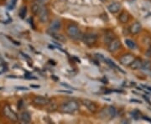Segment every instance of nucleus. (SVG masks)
<instances>
[{
  "instance_id": "e433bc0d",
  "label": "nucleus",
  "mask_w": 151,
  "mask_h": 124,
  "mask_svg": "<svg viewBox=\"0 0 151 124\" xmlns=\"http://www.w3.org/2000/svg\"><path fill=\"white\" fill-rule=\"evenodd\" d=\"M60 92H65V93H69V94H71L72 92L71 91H59Z\"/></svg>"
},
{
  "instance_id": "1a4fd4ad",
  "label": "nucleus",
  "mask_w": 151,
  "mask_h": 124,
  "mask_svg": "<svg viewBox=\"0 0 151 124\" xmlns=\"http://www.w3.org/2000/svg\"><path fill=\"white\" fill-rule=\"evenodd\" d=\"M120 47H121V41L119 39L115 38L108 44V50L110 53H113V52H116L117 50H119Z\"/></svg>"
},
{
  "instance_id": "dca6fc26",
  "label": "nucleus",
  "mask_w": 151,
  "mask_h": 124,
  "mask_svg": "<svg viewBox=\"0 0 151 124\" xmlns=\"http://www.w3.org/2000/svg\"><path fill=\"white\" fill-rule=\"evenodd\" d=\"M116 38L115 37V34H114V33L113 31H111V30H108L106 34H104V42L105 44H109L112 40H113L114 39Z\"/></svg>"
},
{
  "instance_id": "bb28decb",
  "label": "nucleus",
  "mask_w": 151,
  "mask_h": 124,
  "mask_svg": "<svg viewBox=\"0 0 151 124\" xmlns=\"http://www.w3.org/2000/svg\"><path fill=\"white\" fill-rule=\"evenodd\" d=\"M132 114H133V116H134V119L138 120V119H139L138 117H139V114H140V113H139V111H137V110H136V111H134V112H133Z\"/></svg>"
},
{
  "instance_id": "6ab92c4d",
  "label": "nucleus",
  "mask_w": 151,
  "mask_h": 124,
  "mask_svg": "<svg viewBox=\"0 0 151 124\" xmlns=\"http://www.w3.org/2000/svg\"><path fill=\"white\" fill-rule=\"evenodd\" d=\"M50 35H51V36L55 39V40H57V41H59V42H65V40H66V39H65V37L63 35V34H57V32L51 33V34H50Z\"/></svg>"
},
{
  "instance_id": "a211bd4d",
  "label": "nucleus",
  "mask_w": 151,
  "mask_h": 124,
  "mask_svg": "<svg viewBox=\"0 0 151 124\" xmlns=\"http://www.w3.org/2000/svg\"><path fill=\"white\" fill-rule=\"evenodd\" d=\"M104 60H105V62H106V63H107L108 65H110V66H111V67H112L113 69H115V70H119L120 72H122V73H124V74L125 73V71H124V70H122V69H121L120 67H119L118 65H116V64H115V63H114L113 61H112V60H111L110 59H108V58H106V59H104Z\"/></svg>"
},
{
  "instance_id": "ddd939ff",
  "label": "nucleus",
  "mask_w": 151,
  "mask_h": 124,
  "mask_svg": "<svg viewBox=\"0 0 151 124\" xmlns=\"http://www.w3.org/2000/svg\"><path fill=\"white\" fill-rule=\"evenodd\" d=\"M142 66H143V60L139 58H135L134 60L133 61V63L129 65L130 69L134 70L142 69Z\"/></svg>"
},
{
  "instance_id": "0eeeda50",
  "label": "nucleus",
  "mask_w": 151,
  "mask_h": 124,
  "mask_svg": "<svg viewBox=\"0 0 151 124\" xmlns=\"http://www.w3.org/2000/svg\"><path fill=\"white\" fill-rule=\"evenodd\" d=\"M38 17H39L40 22L42 23V24L48 22L49 18H50V13H49L48 9L45 6H41L40 7V10L38 14Z\"/></svg>"
},
{
  "instance_id": "473e14b6",
  "label": "nucleus",
  "mask_w": 151,
  "mask_h": 124,
  "mask_svg": "<svg viewBox=\"0 0 151 124\" xmlns=\"http://www.w3.org/2000/svg\"><path fill=\"white\" fill-rule=\"evenodd\" d=\"M16 89H20L22 91H26L28 90L26 87H23V86H19V87H16Z\"/></svg>"
},
{
  "instance_id": "f3484780",
  "label": "nucleus",
  "mask_w": 151,
  "mask_h": 124,
  "mask_svg": "<svg viewBox=\"0 0 151 124\" xmlns=\"http://www.w3.org/2000/svg\"><path fill=\"white\" fill-rule=\"evenodd\" d=\"M119 19L122 24H127L129 20V14L127 12H122L119 14Z\"/></svg>"
},
{
  "instance_id": "39448f33",
  "label": "nucleus",
  "mask_w": 151,
  "mask_h": 124,
  "mask_svg": "<svg viewBox=\"0 0 151 124\" xmlns=\"http://www.w3.org/2000/svg\"><path fill=\"white\" fill-rule=\"evenodd\" d=\"M3 112H4V114L5 116L9 120H10L11 122H14L15 123L19 120V118H18V115H17L13 110H11L10 107L9 105H5L4 108L3 109Z\"/></svg>"
},
{
  "instance_id": "cd10ccee",
  "label": "nucleus",
  "mask_w": 151,
  "mask_h": 124,
  "mask_svg": "<svg viewBox=\"0 0 151 124\" xmlns=\"http://www.w3.org/2000/svg\"><path fill=\"white\" fill-rule=\"evenodd\" d=\"M60 86H64V87H65V88H67V89H72V90H74V88L72 87V86H70V85H68V84H66V83H60Z\"/></svg>"
},
{
  "instance_id": "4be33fe9",
  "label": "nucleus",
  "mask_w": 151,
  "mask_h": 124,
  "mask_svg": "<svg viewBox=\"0 0 151 124\" xmlns=\"http://www.w3.org/2000/svg\"><path fill=\"white\" fill-rule=\"evenodd\" d=\"M26 14H27V8H26V6H23V7H21V9H19V15L22 19H24L26 16Z\"/></svg>"
},
{
  "instance_id": "c9c22d12",
  "label": "nucleus",
  "mask_w": 151,
  "mask_h": 124,
  "mask_svg": "<svg viewBox=\"0 0 151 124\" xmlns=\"http://www.w3.org/2000/svg\"><path fill=\"white\" fill-rule=\"evenodd\" d=\"M143 87H145V89H147L148 91H150V92H151V87L150 86H143Z\"/></svg>"
},
{
  "instance_id": "c85d7f7f",
  "label": "nucleus",
  "mask_w": 151,
  "mask_h": 124,
  "mask_svg": "<svg viewBox=\"0 0 151 124\" xmlns=\"http://www.w3.org/2000/svg\"><path fill=\"white\" fill-rule=\"evenodd\" d=\"M17 1L18 0H11V3H10V6H9V9H13L14 6H15V4H16Z\"/></svg>"
},
{
  "instance_id": "a19ab883",
  "label": "nucleus",
  "mask_w": 151,
  "mask_h": 124,
  "mask_svg": "<svg viewBox=\"0 0 151 124\" xmlns=\"http://www.w3.org/2000/svg\"><path fill=\"white\" fill-rule=\"evenodd\" d=\"M150 2H151V0H150Z\"/></svg>"
},
{
  "instance_id": "9b49d317",
  "label": "nucleus",
  "mask_w": 151,
  "mask_h": 124,
  "mask_svg": "<svg viewBox=\"0 0 151 124\" xmlns=\"http://www.w3.org/2000/svg\"><path fill=\"white\" fill-rule=\"evenodd\" d=\"M82 104L86 107L91 113H96L97 111V107L96 103L93 102L91 100L88 99H84L82 100Z\"/></svg>"
},
{
  "instance_id": "4c0bfd02",
  "label": "nucleus",
  "mask_w": 151,
  "mask_h": 124,
  "mask_svg": "<svg viewBox=\"0 0 151 124\" xmlns=\"http://www.w3.org/2000/svg\"><path fill=\"white\" fill-rule=\"evenodd\" d=\"M38 2H40V3H43L44 1H45V0H37Z\"/></svg>"
},
{
  "instance_id": "f8f14e48",
  "label": "nucleus",
  "mask_w": 151,
  "mask_h": 124,
  "mask_svg": "<svg viewBox=\"0 0 151 124\" xmlns=\"http://www.w3.org/2000/svg\"><path fill=\"white\" fill-rule=\"evenodd\" d=\"M142 29V25L139 22H134L129 27V32L131 34H137Z\"/></svg>"
},
{
  "instance_id": "7c9ffc66",
  "label": "nucleus",
  "mask_w": 151,
  "mask_h": 124,
  "mask_svg": "<svg viewBox=\"0 0 151 124\" xmlns=\"http://www.w3.org/2000/svg\"><path fill=\"white\" fill-rule=\"evenodd\" d=\"M95 56H96V57H97V59H103V60H104V59H105V58H104V57H103V54H95Z\"/></svg>"
},
{
  "instance_id": "72a5a7b5",
  "label": "nucleus",
  "mask_w": 151,
  "mask_h": 124,
  "mask_svg": "<svg viewBox=\"0 0 151 124\" xmlns=\"http://www.w3.org/2000/svg\"><path fill=\"white\" fill-rule=\"evenodd\" d=\"M142 118L144 119V120H145V121H148V122H150V123H151V119L149 118H147V117H145V116H144Z\"/></svg>"
},
{
  "instance_id": "2f4dec72",
  "label": "nucleus",
  "mask_w": 151,
  "mask_h": 124,
  "mask_svg": "<svg viewBox=\"0 0 151 124\" xmlns=\"http://www.w3.org/2000/svg\"><path fill=\"white\" fill-rule=\"evenodd\" d=\"M130 102H136V103H142V102L141 101H139V100H137V99H131L130 100Z\"/></svg>"
},
{
  "instance_id": "ea45409f",
  "label": "nucleus",
  "mask_w": 151,
  "mask_h": 124,
  "mask_svg": "<svg viewBox=\"0 0 151 124\" xmlns=\"http://www.w3.org/2000/svg\"><path fill=\"white\" fill-rule=\"evenodd\" d=\"M100 1H101V2H103V3H105V2H106L107 0H100Z\"/></svg>"
},
{
  "instance_id": "f03ea898",
  "label": "nucleus",
  "mask_w": 151,
  "mask_h": 124,
  "mask_svg": "<svg viewBox=\"0 0 151 124\" xmlns=\"http://www.w3.org/2000/svg\"><path fill=\"white\" fill-rule=\"evenodd\" d=\"M65 32L67 36L72 39H82L83 38V34L80 31L78 25L74 23H70L66 26Z\"/></svg>"
},
{
  "instance_id": "423d86ee",
  "label": "nucleus",
  "mask_w": 151,
  "mask_h": 124,
  "mask_svg": "<svg viewBox=\"0 0 151 124\" xmlns=\"http://www.w3.org/2000/svg\"><path fill=\"white\" fill-rule=\"evenodd\" d=\"M135 59V56L131 53H126L119 58V62L124 66H129Z\"/></svg>"
},
{
  "instance_id": "6e6552de",
  "label": "nucleus",
  "mask_w": 151,
  "mask_h": 124,
  "mask_svg": "<svg viewBox=\"0 0 151 124\" xmlns=\"http://www.w3.org/2000/svg\"><path fill=\"white\" fill-rule=\"evenodd\" d=\"M61 21L60 19H53L49 24L48 32L50 34L51 33H56L59 31L61 28Z\"/></svg>"
},
{
  "instance_id": "58836bf2",
  "label": "nucleus",
  "mask_w": 151,
  "mask_h": 124,
  "mask_svg": "<svg viewBox=\"0 0 151 124\" xmlns=\"http://www.w3.org/2000/svg\"><path fill=\"white\" fill-rule=\"evenodd\" d=\"M31 87H35V88H39L40 86H33V85H32V86H31Z\"/></svg>"
},
{
  "instance_id": "a878e982",
  "label": "nucleus",
  "mask_w": 151,
  "mask_h": 124,
  "mask_svg": "<svg viewBox=\"0 0 151 124\" xmlns=\"http://www.w3.org/2000/svg\"><path fill=\"white\" fill-rule=\"evenodd\" d=\"M145 55L147 57H151V45L150 46H149V47L147 48V49H146Z\"/></svg>"
},
{
  "instance_id": "c756f323",
  "label": "nucleus",
  "mask_w": 151,
  "mask_h": 124,
  "mask_svg": "<svg viewBox=\"0 0 151 124\" xmlns=\"http://www.w3.org/2000/svg\"><path fill=\"white\" fill-rule=\"evenodd\" d=\"M23 105H24V102H23V100H19V102H18V109L19 110H20L23 107Z\"/></svg>"
},
{
  "instance_id": "f257e3e1",
  "label": "nucleus",
  "mask_w": 151,
  "mask_h": 124,
  "mask_svg": "<svg viewBox=\"0 0 151 124\" xmlns=\"http://www.w3.org/2000/svg\"><path fill=\"white\" fill-rule=\"evenodd\" d=\"M60 110L63 113L71 114L74 113L77 110H79V103L75 100H69L65 102H62L60 106Z\"/></svg>"
},
{
  "instance_id": "2eb2a0df",
  "label": "nucleus",
  "mask_w": 151,
  "mask_h": 124,
  "mask_svg": "<svg viewBox=\"0 0 151 124\" xmlns=\"http://www.w3.org/2000/svg\"><path fill=\"white\" fill-rule=\"evenodd\" d=\"M108 9L112 14H117L121 9V4L119 3H113L108 6Z\"/></svg>"
},
{
  "instance_id": "f704fd0d",
  "label": "nucleus",
  "mask_w": 151,
  "mask_h": 124,
  "mask_svg": "<svg viewBox=\"0 0 151 124\" xmlns=\"http://www.w3.org/2000/svg\"><path fill=\"white\" fill-rule=\"evenodd\" d=\"M143 97H144V98L145 99V101H147V102H148V103H149L150 105H151V102H150V99H149L148 97H146V96H143Z\"/></svg>"
},
{
  "instance_id": "5701e85b",
  "label": "nucleus",
  "mask_w": 151,
  "mask_h": 124,
  "mask_svg": "<svg viewBox=\"0 0 151 124\" xmlns=\"http://www.w3.org/2000/svg\"><path fill=\"white\" fill-rule=\"evenodd\" d=\"M125 44H127V46L129 47L131 49H134L136 48V44L134 43V41L131 40V39H125Z\"/></svg>"
},
{
  "instance_id": "aec40b11",
  "label": "nucleus",
  "mask_w": 151,
  "mask_h": 124,
  "mask_svg": "<svg viewBox=\"0 0 151 124\" xmlns=\"http://www.w3.org/2000/svg\"><path fill=\"white\" fill-rule=\"evenodd\" d=\"M58 109V104L55 102H50L47 105V111L48 112H55Z\"/></svg>"
},
{
  "instance_id": "b1692460",
  "label": "nucleus",
  "mask_w": 151,
  "mask_h": 124,
  "mask_svg": "<svg viewBox=\"0 0 151 124\" xmlns=\"http://www.w3.org/2000/svg\"><path fill=\"white\" fill-rule=\"evenodd\" d=\"M142 43L144 44H145V45H147L148 47H149V46H150L151 45L150 36H149V35H145V36H144L143 40H142Z\"/></svg>"
},
{
  "instance_id": "9d476101",
  "label": "nucleus",
  "mask_w": 151,
  "mask_h": 124,
  "mask_svg": "<svg viewBox=\"0 0 151 124\" xmlns=\"http://www.w3.org/2000/svg\"><path fill=\"white\" fill-rule=\"evenodd\" d=\"M50 102V99H49L48 97H41V96L35 97L33 99V102L37 106H47Z\"/></svg>"
},
{
  "instance_id": "393cba45",
  "label": "nucleus",
  "mask_w": 151,
  "mask_h": 124,
  "mask_svg": "<svg viewBox=\"0 0 151 124\" xmlns=\"http://www.w3.org/2000/svg\"><path fill=\"white\" fill-rule=\"evenodd\" d=\"M151 68V62L149 60H145V61H143V66H142V69L144 70H150Z\"/></svg>"
},
{
  "instance_id": "20e7f679",
  "label": "nucleus",
  "mask_w": 151,
  "mask_h": 124,
  "mask_svg": "<svg viewBox=\"0 0 151 124\" xmlns=\"http://www.w3.org/2000/svg\"><path fill=\"white\" fill-rule=\"evenodd\" d=\"M97 38H98V36H97V34H95V33H86V34H85L83 35L82 41L86 45L92 46V45H94L95 44L97 43Z\"/></svg>"
},
{
  "instance_id": "4468645a",
  "label": "nucleus",
  "mask_w": 151,
  "mask_h": 124,
  "mask_svg": "<svg viewBox=\"0 0 151 124\" xmlns=\"http://www.w3.org/2000/svg\"><path fill=\"white\" fill-rule=\"evenodd\" d=\"M19 120H20V122L23 123H29L31 122V116H30L29 113L24 111V112H23V113L20 114V116H19Z\"/></svg>"
},
{
  "instance_id": "412c9836",
  "label": "nucleus",
  "mask_w": 151,
  "mask_h": 124,
  "mask_svg": "<svg viewBox=\"0 0 151 124\" xmlns=\"http://www.w3.org/2000/svg\"><path fill=\"white\" fill-rule=\"evenodd\" d=\"M40 10V6L38 4H34L31 7V12L34 15H38L39 12Z\"/></svg>"
},
{
  "instance_id": "7ed1b4c3",
  "label": "nucleus",
  "mask_w": 151,
  "mask_h": 124,
  "mask_svg": "<svg viewBox=\"0 0 151 124\" xmlns=\"http://www.w3.org/2000/svg\"><path fill=\"white\" fill-rule=\"evenodd\" d=\"M116 108L113 106H108L103 108L99 112V118L103 120H111L116 116Z\"/></svg>"
}]
</instances>
